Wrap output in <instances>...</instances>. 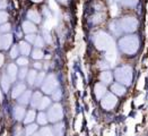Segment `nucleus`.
<instances>
[{
  "label": "nucleus",
  "instance_id": "obj_8",
  "mask_svg": "<svg viewBox=\"0 0 148 136\" xmlns=\"http://www.w3.org/2000/svg\"><path fill=\"white\" fill-rule=\"evenodd\" d=\"M12 115H14V117H15L16 120H22L23 118H25L26 111H25V109L23 107L16 106V107L14 108V110H12Z\"/></svg>",
  "mask_w": 148,
  "mask_h": 136
},
{
  "label": "nucleus",
  "instance_id": "obj_1",
  "mask_svg": "<svg viewBox=\"0 0 148 136\" xmlns=\"http://www.w3.org/2000/svg\"><path fill=\"white\" fill-rule=\"evenodd\" d=\"M119 47L125 55L132 56L139 49V39L136 35H127L119 41Z\"/></svg>",
  "mask_w": 148,
  "mask_h": 136
},
{
  "label": "nucleus",
  "instance_id": "obj_2",
  "mask_svg": "<svg viewBox=\"0 0 148 136\" xmlns=\"http://www.w3.org/2000/svg\"><path fill=\"white\" fill-rule=\"evenodd\" d=\"M115 78L122 85H130L132 82V68L129 66H122L115 69Z\"/></svg>",
  "mask_w": 148,
  "mask_h": 136
},
{
  "label": "nucleus",
  "instance_id": "obj_4",
  "mask_svg": "<svg viewBox=\"0 0 148 136\" xmlns=\"http://www.w3.org/2000/svg\"><path fill=\"white\" fill-rule=\"evenodd\" d=\"M120 30H122L125 33H132L137 30L138 21L135 17H124L119 23Z\"/></svg>",
  "mask_w": 148,
  "mask_h": 136
},
{
  "label": "nucleus",
  "instance_id": "obj_15",
  "mask_svg": "<svg viewBox=\"0 0 148 136\" xmlns=\"http://www.w3.org/2000/svg\"><path fill=\"white\" fill-rule=\"evenodd\" d=\"M42 99H43V98H42V94H41L40 92H35V93L33 94L32 99H31V104H32V107H33V108H38V106H40Z\"/></svg>",
  "mask_w": 148,
  "mask_h": 136
},
{
  "label": "nucleus",
  "instance_id": "obj_32",
  "mask_svg": "<svg viewBox=\"0 0 148 136\" xmlns=\"http://www.w3.org/2000/svg\"><path fill=\"white\" fill-rule=\"evenodd\" d=\"M27 64H28V60H27V58L26 57H19L18 59H17V65H19V66H27Z\"/></svg>",
  "mask_w": 148,
  "mask_h": 136
},
{
  "label": "nucleus",
  "instance_id": "obj_34",
  "mask_svg": "<svg viewBox=\"0 0 148 136\" xmlns=\"http://www.w3.org/2000/svg\"><path fill=\"white\" fill-rule=\"evenodd\" d=\"M7 18H8V14L3 10H0V24L5 23L7 21Z\"/></svg>",
  "mask_w": 148,
  "mask_h": 136
},
{
  "label": "nucleus",
  "instance_id": "obj_24",
  "mask_svg": "<svg viewBox=\"0 0 148 136\" xmlns=\"http://www.w3.org/2000/svg\"><path fill=\"white\" fill-rule=\"evenodd\" d=\"M36 77H37V73L35 70H29L28 74H27V82H28V84H31V85L35 84Z\"/></svg>",
  "mask_w": 148,
  "mask_h": 136
},
{
  "label": "nucleus",
  "instance_id": "obj_46",
  "mask_svg": "<svg viewBox=\"0 0 148 136\" xmlns=\"http://www.w3.org/2000/svg\"><path fill=\"white\" fill-rule=\"evenodd\" d=\"M32 1H35V2H40V1H42V0H32Z\"/></svg>",
  "mask_w": 148,
  "mask_h": 136
},
{
  "label": "nucleus",
  "instance_id": "obj_31",
  "mask_svg": "<svg viewBox=\"0 0 148 136\" xmlns=\"http://www.w3.org/2000/svg\"><path fill=\"white\" fill-rule=\"evenodd\" d=\"M21 52V50H19V47H17V46H14L12 47V51H10V57L12 58H17V56H18V53Z\"/></svg>",
  "mask_w": 148,
  "mask_h": 136
},
{
  "label": "nucleus",
  "instance_id": "obj_19",
  "mask_svg": "<svg viewBox=\"0 0 148 136\" xmlns=\"http://www.w3.org/2000/svg\"><path fill=\"white\" fill-rule=\"evenodd\" d=\"M37 130V125L35 124H29L28 126H26L24 129V135L25 136H32L33 134H35Z\"/></svg>",
  "mask_w": 148,
  "mask_h": 136
},
{
  "label": "nucleus",
  "instance_id": "obj_44",
  "mask_svg": "<svg viewBox=\"0 0 148 136\" xmlns=\"http://www.w3.org/2000/svg\"><path fill=\"white\" fill-rule=\"evenodd\" d=\"M59 1H60V2H62V3H66L68 0H59Z\"/></svg>",
  "mask_w": 148,
  "mask_h": 136
},
{
  "label": "nucleus",
  "instance_id": "obj_11",
  "mask_svg": "<svg viewBox=\"0 0 148 136\" xmlns=\"http://www.w3.org/2000/svg\"><path fill=\"white\" fill-rule=\"evenodd\" d=\"M111 91L112 93L115 94V95H123L125 93V87L120 83H115L111 86Z\"/></svg>",
  "mask_w": 148,
  "mask_h": 136
},
{
  "label": "nucleus",
  "instance_id": "obj_36",
  "mask_svg": "<svg viewBox=\"0 0 148 136\" xmlns=\"http://www.w3.org/2000/svg\"><path fill=\"white\" fill-rule=\"evenodd\" d=\"M34 44H35L36 47H43L44 41H43V39H42L41 37H36L35 41H34Z\"/></svg>",
  "mask_w": 148,
  "mask_h": 136
},
{
  "label": "nucleus",
  "instance_id": "obj_45",
  "mask_svg": "<svg viewBox=\"0 0 148 136\" xmlns=\"http://www.w3.org/2000/svg\"><path fill=\"white\" fill-rule=\"evenodd\" d=\"M32 136H41V134L40 133H35V134H33Z\"/></svg>",
  "mask_w": 148,
  "mask_h": 136
},
{
  "label": "nucleus",
  "instance_id": "obj_13",
  "mask_svg": "<svg viewBox=\"0 0 148 136\" xmlns=\"http://www.w3.org/2000/svg\"><path fill=\"white\" fill-rule=\"evenodd\" d=\"M23 31H24L26 34H32L36 31V27L33 22H29V21H26L23 23Z\"/></svg>",
  "mask_w": 148,
  "mask_h": 136
},
{
  "label": "nucleus",
  "instance_id": "obj_16",
  "mask_svg": "<svg viewBox=\"0 0 148 136\" xmlns=\"http://www.w3.org/2000/svg\"><path fill=\"white\" fill-rule=\"evenodd\" d=\"M31 94H32L31 91H29V90H26L24 93L18 98V102H19L21 104H23V106H24V104H27V103L31 101Z\"/></svg>",
  "mask_w": 148,
  "mask_h": 136
},
{
  "label": "nucleus",
  "instance_id": "obj_12",
  "mask_svg": "<svg viewBox=\"0 0 148 136\" xmlns=\"http://www.w3.org/2000/svg\"><path fill=\"white\" fill-rule=\"evenodd\" d=\"M17 66L15 65V64H10L9 66H8V68H7V75H8V77L10 78V81L14 82L15 79H16V77H17Z\"/></svg>",
  "mask_w": 148,
  "mask_h": 136
},
{
  "label": "nucleus",
  "instance_id": "obj_40",
  "mask_svg": "<svg viewBox=\"0 0 148 136\" xmlns=\"http://www.w3.org/2000/svg\"><path fill=\"white\" fill-rule=\"evenodd\" d=\"M6 7H7L6 0H1V1H0V9H5Z\"/></svg>",
  "mask_w": 148,
  "mask_h": 136
},
{
  "label": "nucleus",
  "instance_id": "obj_21",
  "mask_svg": "<svg viewBox=\"0 0 148 136\" xmlns=\"http://www.w3.org/2000/svg\"><path fill=\"white\" fill-rule=\"evenodd\" d=\"M10 78L8 77V75H3L1 77V86H2V90L3 92H8L9 90V86H10Z\"/></svg>",
  "mask_w": 148,
  "mask_h": 136
},
{
  "label": "nucleus",
  "instance_id": "obj_17",
  "mask_svg": "<svg viewBox=\"0 0 148 136\" xmlns=\"http://www.w3.org/2000/svg\"><path fill=\"white\" fill-rule=\"evenodd\" d=\"M27 18L29 21H32L33 23H36V24L41 22V16H40V14L36 10H29L27 12Z\"/></svg>",
  "mask_w": 148,
  "mask_h": 136
},
{
  "label": "nucleus",
  "instance_id": "obj_37",
  "mask_svg": "<svg viewBox=\"0 0 148 136\" xmlns=\"http://www.w3.org/2000/svg\"><path fill=\"white\" fill-rule=\"evenodd\" d=\"M10 31V24H3L0 26V32H9Z\"/></svg>",
  "mask_w": 148,
  "mask_h": 136
},
{
  "label": "nucleus",
  "instance_id": "obj_28",
  "mask_svg": "<svg viewBox=\"0 0 148 136\" xmlns=\"http://www.w3.org/2000/svg\"><path fill=\"white\" fill-rule=\"evenodd\" d=\"M121 5L128 6V7H135L138 2V0H118Z\"/></svg>",
  "mask_w": 148,
  "mask_h": 136
},
{
  "label": "nucleus",
  "instance_id": "obj_10",
  "mask_svg": "<svg viewBox=\"0 0 148 136\" xmlns=\"http://www.w3.org/2000/svg\"><path fill=\"white\" fill-rule=\"evenodd\" d=\"M94 92H95V95H96L97 99H102V98H104V95L106 93V87L104 86L103 84H101V83H97L95 85Z\"/></svg>",
  "mask_w": 148,
  "mask_h": 136
},
{
  "label": "nucleus",
  "instance_id": "obj_41",
  "mask_svg": "<svg viewBox=\"0 0 148 136\" xmlns=\"http://www.w3.org/2000/svg\"><path fill=\"white\" fill-rule=\"evenodd\" d=\"M41 67H42V65H41L40 62H35V64H34V68H36V69H40Z\"/></svg>",
  "mask_w": 148,
  "mask_h": 136
},
{
  "label": "nucleus",
  "instance_id": "obj_25",
  "mask_svg": "<svg viewBox=\"0 0 148 136\" xmlns=\"http://www.w3.org/2000/svg\"><path fill=\"white\" fill-rule=\"evenodd\" d=\"M37 123L40 125H45L48 122H49V119H48V115H45L44 112H40L38 115H37Z\"/></svg>",
  "mask_w": 148,
  "mask_h": 136
},
{
  "label": "nucleus",
  "instance_id": "obj_29",
  "mask_svg": "<svg viewBox=\"0 0 148 136\" xmlns=\"http://www.w3.org/2000/svg\"><path fill=\"white\" fill-rule=\"evenodd\" d=\"M32 57H33L34 59H36V60L42 59V58H43V52L40 49H34V51L32 52Z\"/></svg>",
  "mask_w": 148,
  "mask_h": 136
},
{
  "label": "nucleus",
  "instance_id": "obj_42",
  "mask_svg": "<svg viewBox=\"0 0 148 136\" xmlns=\"http://www.w3.org/2000/svg\"><path fill=\"white\" fill-rule=\"evenodd\" d=\"M45 39H47V41H48V42H50V41H51V39H50V35L48 34V33H47V32H45Z\"/></svg>",
  "mask_w": 148,
  "mask_h": 136
},
{
  "label": "nucleus",
  "instance_id": "obj_7",
  "mask_svg": "<svg viewBox=\"0 0 148 136\" xmlns=\"http://www.w3.org/2000/svg\"><path fill=\"white\" fill-rule=\"evenodd\" d=\"M116 103H118V98L113 93L105 94L103 100H102V107L105 110H112L116 106Z\"/></svg>",
  "mask_w": 148,
  "mask_h": 136
},
{
  "label": "nucleus",
  "instance_id": "obj_43",
  "mask_svg": "<svg viewBox=\"0 0 148 136\" xmlns=\"http://www.w3.org/2000/svg\"><path fill=\"white\" fill-rule=\"evenodd\" d=\"M2 62H3V56H2V55H0V66L2 65Z\"/></svg>",
  "mask_w": 148,
  "mask_h": 136
},
{
  "label": "nucleus",
  "instance_id": "obj_18",
  "mask_svg": "<svg viewBox=\"0 0 148 136\" xmlns=\"http://www.w3.org/2000/svg\"><path fill=\"white\" fill-rule=\"evenodd\" d=\"M99 79L104 84H110L112 82V74L110 72H102L99 75Z\"/></svg>",
  "mask_w": 148,
  "mask_h": 136
},
{
  "label": "nucleus",
  "instance_id": "obj_23",
  "mask_svg": "<svg viewBox=\"0 0 148 136\" xmlns=\"http://www.w3.org/2000/svg\"><path fill=\"white\" fill-rule=\"evenodd\" d=\"M18 47H19V50H21V53L24 55L25 57H26L27 55H29V52H31V47H29V44H28L27 42L22 41Z\"/></svg>",
  "mask_w": 148,
  "mask_h": 136
},
{
  "label": "nucleus",
  "instance_id": "obj_35",
  "mask_svg": "<svg viewBox=\"0 0 148 136\" xmlns=\"http://www.w3.org/2000/svg\"><path fill=\"white\" fill-rule=\"evenodd\" d=\"M27 74H28L27 68H26V67H23V68L19 70V74H18V76H19V78H21V79H23V78H25V77L27 76Z\"/></svg>",
  "mask_w": 148,
  "mask_h": 136
},
{
  "label": "nucleus",
  "instance_id": "obj_39",
  "mask_svg": "<svg viewBox=\"0 0 148 136\" xmlns=\"http://www.w3.org/2000/svg\"><path fill=\"white\" fill-rule=\"evenodd\" d=\"M22 128H21V126H16V128H15V136H22Z\"/></svg>",
  "mask_w": 148,
  "mask_h": 136
},
{
  "label": "nucleus",
  "instance_id": "obj_5",
  "mask_svg": "<svg viewBox=\"0 0 148 136\" xmlns=\"http://www.w3.org/2000/svg\"><path fill=\"white\" fill-rule=\"evenodd\" d=\"M57 87H58V79H57V77L53 74L49 75V76L45 78L44 83L42 84V90H43V92L47 93V94H52L54 91L58 90Z\"/></svg>",
  "mask_w": 148,
  "mask_h": 136
},
{
  "label": "nucleus",
  "instance_id": "obj_38",
  "mask_svg": "<svg viewBox=\"0 0 148 136\" xmlns=\"http://www.w3.org/2000/svg\"><path fill=\"white\" fill-rule=\"evenodd\" d=\"M35 39H36V37H35V35H33V34H27V35H26V40H27L28 42H32V43H34Z\"/></svg>",
  "mask_w": 148,
  "mask_h": 136
},
{
  "label": "nucleus",
  "instance_id": "obj_48",
  "mask_svg": "<svg viewBox=\"0 0 148 136\" xmlns=\"http://www.w3.org/2000/svg\"><path fill=\"white\" fill-rule=\"evenodd\" d=\"M1 100H2V97H1V93H0V102H1Z\"/></svg>",
  "mask_w": 148,
  "mask_h": 136
},
{
  "label": "nucleus",
  "instance_id": "obj_20",
  "mask_svg": "<svg viewBox=\"0 0 148 136\" xmlns=\"http://www.w3.org/2000/svg\"><path fill=\"white\" fill-rule=\"evenodd\" d=\"M52 129H53L54 135L56 136H63V134H64V125H63V123H58V124H56Z\"/></svg>",
  "mask_w": 148,
  "mask_h": 136
},
{
  "label": "nucleus",
  "instance_id": "obj_6",
  "mask_svg": "<svg viewBox=\"0 0 148 136\" xmlns=\"http://www.w3.org/2000/svg\"><path fill=\"white\" fill-rule=\"evenodd\" d=\"M62 117H63V110H62V107L59 103L53 104L49 109V112H48L49 122H51V123H58V122L61 120Z\"/></svg>",
  "mask_w": 148,
  "mask_h": 136
},
{
  "label": "nucleus",
  "instance_id": "obj_26",
  "mask_svg": "<svg viewBox=\"0 0 148 136\" xmlns=\"http://www.w3.org/2000/svg\"><path fill=\"white\" fill-rule=\"evenodd\" d=\"M40 134H41V136H56L54 135L53 129L50 128V127H43V128L40 130Z\"/></svg>",
  "mask_w": 148,
  "mask_h": 136
},
{
  "label": "nucleus",
  "instance_id": "obj_22",
  "mask_svg": "<svg viewBox=\"0 0 148 136\" xmlns=\"http://www.w3.org/2000/svg\"><path fill=\"white\" fill-rule=\"evenodd\" d=\"M34 120H35V111H34V110H28V111L26 112V115H25L24 123L27 125H29V124H32Z\"/></svg>",
  "mask_w": 148,
  "mask_h": 136
},
{
  "label": "nucleus",
  "instance_id": "obj_14",
  "mask_svg": "<svg viewBox=\"0 0 148 136\" xmlns=\"http://www.w3.org/2000/svg\"><path fill=\"white\" fill-rule=\"evenodd\" d=\"M12 43V34H5L1 37V46L3 49H8Z\"/></svg>",
  "mask_w": 148,
  "mask_h": 136
},
{
  "label": "nucleus",
  "instance_id": "obj_47",
  "mask_svg": "<svg viewBox=\"0 0 148 136\" xmlns=\"http://www.w3.org/2000/svg\"><path fill=\"white\" fill-rule=\"evenodd\" d=\"M2 46H1V37H0V48H1Z\"/></svg>",
  "mask_w": 148,
  "mask_h": 136
},
{
  "label": "nucleus",
  "instance_id": "obj_33",
  "mask_svg": "<svg viewBox=\"0 0 148 136\" xmlns=\"http://www.w3.org/2000/svg\"><path fill=\"white\" fill-rule=\"evenodd\" d=\"M61 91L60 90H57V91H54L53 93H52V99L54 100V101H59V100L61 99Z\"/></svg>",
  "mask_w": 148,
  "mask_h": 136
},
{
  "label": "nucleus",
  "instance_id": "obj_3",
  "mask_svg": "<svg viewBox=\"0 0 148 136\" xmlns=\"http://www.w3.org/2000/svg\"><path fill=\"white\" fill-rule=\"evenodd\" d=\"M95 46L99 50L110 51L111 49H113V40L106 33L101 32L95 37Z\"/></svg>",
  "mask_w": 148,
  "mask_h": 136
},
{
  "label": "nucleus",
  "instance_id": "obj_9",
  "mask_svg": "<svg viewBox=\"0 0 148 136\" xmlns=\"http://www.w3.org/2000/svg\"><path fill=\"white\" fill-rule=\"evenodd\" d=\"M25 91H26V86H25L24 84L19 83V84H17L16 86L14 87V90H12V97L14 98V99L19 98Z\"/></svg>",
  "mask_w": 148,
  "mask_h": 136
},
{
  "label": "nucleus",
  "instance_id": "obj_30",
  "mask_svg": "<svg viewBox=\"0 0 148 136\" xmlns=\"http://www.w3.org/2000/svg\"><path fill=\"white\" fill-rule=\"evenodd\" d=\"M44 77H45V74H44V73H41V74L37 75L36 81H35V85H36V86H40L42 83H44Z\"/></svg>",
  "mask_w": 148,
  "mask_h": 136
},
{
  "label": "nucleus",
  "instance_id": "obj_27",
  "mask_svg": "<svg viewBox=\"0 0 148 136\" xmlns=\"http://www.w3.org/2000/svg\"><path fill=\"white\" fill-rule=\"evenodd\" d=\"M50 104H51V100L49 98H43L42 101H41V103H40V106H38V109H41V110H43V109H47L48 107H49Z\"/></svg>",
  "mask_w": 148,
  "mask_h": 136
}]
</instances>
